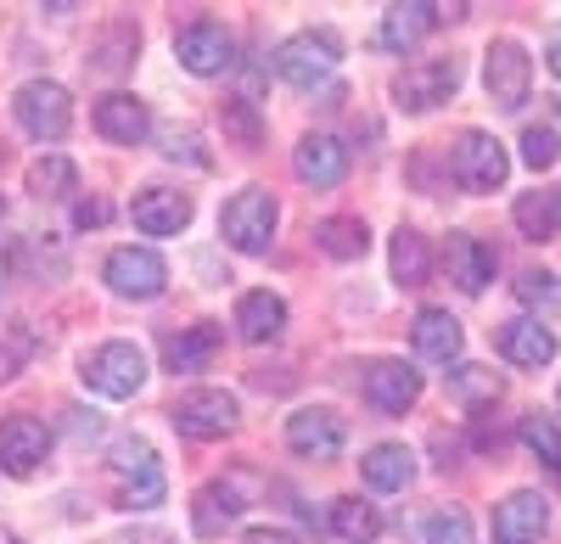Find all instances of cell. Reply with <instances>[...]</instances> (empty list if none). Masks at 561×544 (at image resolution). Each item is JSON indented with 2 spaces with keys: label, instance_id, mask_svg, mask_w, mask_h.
Returning <instances> with one entry per match:
<instances>
[{
  "label": "cell",
  "instance_id": "1",
  "mask_svg": "<svg viewBox=\"0 0 561 544\" xmlns=\"http://www.w3.org/2000/svg\"><path fill=\"white\" fill-rule=\"evenodd\" d=\"M275 224H280V202H275L264 186H248V192H237V197L225 202L219 236L237 247V253L259 258V253H270V242H275Z\"/></svg>",
  "mask_w": 561,
  "mask_h": 544
},
{
  "label": "cell",
  "instance_id": "2",
  "mask_svg": "<svg viewBox=\"0 0 561 544\" xmlns=\"http://www.w3.org/2000/svg\"><path fill=\"white\" fill-rule=\"evenodd\" d=\"M113 477H118V506L124 511H152L163 500V466L147 438H118L113 443Z\"/></svg>",
  "mask_w": 561,
  "mask_h": 544
},
{
  "label": "cell",
  "instance_id": "3",
  "mask_svg": "<svg viewBox=\"0 0 561 544\" xmlns=\"http://www.w3.org/2000/svg\"><path fill=\"white\" fill-rule=\"evenodd\" d=\"M79 377H84L90 393H102V398H129V393H140V382H147V354H140L135 343H124V337H113V343L84 354Z\"/></svg>",
  "mask_w": 561,
  "mask_h": 544
},
{
  "label": "cell",
  "instance_id": "4",
  "mask_svg": "<svg viewBox=\"0 0 561 544\" xmlns=\"http://www.w3.org/2000/svg\"><path fill=\"white\" fill-rule=\"evenodd\" d=\"M275 73L287 79L293 90H320L325 79L337 73V34L325 28H304L275 51Z\"/></svg>",
  "mask_w": 561,
  "mask_h": 544
},
{
  "label": "cell",
  "instance_id": "5",
  "mask_svg": "<svg viewBox=\"0 0 561 544\" xmlns=\"http://www.w3.org/2000/svg\"><path fill=\"white\" fill-rule=\"evenodd\" d=\"M169 421L185 432V438H197V443H214V438H230L242 427V404L237 393H225V387H197V393H185Z\"/></svg>",
  "mask_w": 561,
  "mask_h": 544
},
{
  "label": "cell",
  "instance_id": "6",
  "mask_svg": "<svg viewBox=\"0 0 561 544\" xmlns=\"http://www.w3.org/2000/svg\"><path fill=\"white\" fill-rule=\"evenodd\" d=\"M12 113H18V124L34 135V141H62V135L73 129V96L62 84H51V79H28L18 90Z\"/></svg>",
  "mask_w": 561,
  "mask_h": 544
},
{
  "label": "cell",
  "instance_id": "7",
  "mask_svg": "<svg viewBox=\"0 0 561 544\" xmlns=\"http://www.w3.org/2000/svg\"><path fill=\"white\" fill-rule=\"evenodd\" d=\"M460 90V62L455 57H433V62H410L393 79V107L399 113H433L438 102H449Z\"/></svg>",
  "mask_w": 561,
  "mask_h": 544
},
{
  "label": "cell",
  "instance_id": "8",
  "mask_svg": "<svg viewBox=\"0 0 561 544\" xmlns=\"http://www.w3.org/2000/svg\"><path fill=\"white\" fill-rule=\"evenodd\" d=\"M449 169H455V180H460L466 192H500L505 174H511V158H505V147L494 141L489 129H466L460 141H455Z\"/></svg>",
  "mask_w": 561,
  "mask_h": 544
},
{
  "label": "cell",
  "instance_id": "9",
  "mask_svg": "<svg viewBox=\"0 0 561 544\" xmlns=\"http://www.w3.org/2000/svg\"><path fill=\"white\" fill-rule=\"evenodd\" d=\"M528 84H534V62L517 39H494L489 45V57H483V90H489V102L505 107V113H517L528 102Z\"/></svg>",
  "mask_w": 561,
  "mask_h": 544
},
{
  "label": "cell",
  "instance_id": "10",
  "mask_svg": "<svg viewBox=\"0 0 561 544\" xmlns=\"http://www.w3.org/2000/svg\"><path fill=\"white\" fill-rule=\"evenodd\" d=\"M107 287L118 298H158L169 287V264L152 247H113L107 253Z\"/></svg>",
  "mask_w": 561,
  "mask_h": 544
},
{
  "label": "cell",
  "instance_id": "11",
  "mask_svg": "<svg viewBox=\"0 0 561 544\" xmlns=\"http://www.w3.org/2000/svg\"><path fill=\"white\" fill-rule=\"evenodd\" d=\"M174 57H180L185 73L214 79V73H225L230 62H237V39H230L219 23H192V28L174 34Z\"/></svg>",
  "mask_w": 561,
  "mask_h": 544
},
{
  "label": "cell",
  "instance_id": "12",
  "mask_svg": "<svg viewBox=\"0 0 561 544\" xmlns=\"http://www.w3.org/2000/svg\"><path fill=\"white\" fill-rule=\"evenodd\" d=\"M365 398L377 404L382 416H404L421 398V371L404 366V359H370L365 366Z\"/></svg>",
  "mask_w": 561,
  "mask_h": 544
},
{
  "label": "cell",
  "instance_id": "13",
  "mask_svg": "<svg viewBox=\"0 0 561 544\" xmlns=\"http://www.w3.org/2000/svg\"><path fill=\"white\" fill-rule=\"evenodd\" d=\"M287 443L298 449V455H309V461H337L343 443H348V427H343V416L309 404V410L287 416Z\"/></svg>",
  "mask_w": 561,
  "mask_h": 544
},
{
  "label": "cell",
  "instance_id": "14",
  "mask_svg": "<svg viewBox=\"0 0 561 544\" xmlns=\"http://www.w3.org/2000/svg\"><path fill=\"white\" fill-rule=\"evenodd\" d=\"M293 169H298V180L309 192H332L348 174V147L337 141V135H304L298 152H293Z\"/></svg>",
  "mask_w": 561,
  "mask_h": 544
},
{
  "label": "cell",
  "instance_id": "15",
  "mask_svg": "<svg viewBox=\"0 0 561 544\" xmlns=\"http://www.w3.org/2000/svg\"><path fill=\"white\" fill-rule=\"evenodd\" d=\"M45 455H51V432H45V421H34V416H7L0 421V466H7L12 477H28Z\"/></svg>",
  "mask_w": 561,
  "mask_h": 544
},
{
  "label": "cell",
  "instance_id": "16",
  "mask_svg": "<svg viewBox=\"0 0 561 544\" xmlns=\"http://www.w3.org/2000/svg\"><path fill=\"white\" fill-rule=\"evenodd\" d=\"M129 219H135L147 236H180L185 224H192V197L169 192V186H147V192H135Z\"/></svg>",
  "mask_w": 561,
  "mask_h": 544
},
{
  "label": "cell",
  "instance_id": "17",
  "mask_svg": "<svg viewBox=\"0 0 561 544\" xmlns=\"http://www.w3.org/2000/svg\"><path fill=\"white\" fill-rule=\"evenodd\" d=\"M545 528H550V500L534 488H517L494 511V544H534Z\"/></svg>",
  "mask_w": 561,
  "mask_h": 544
},
{
  "label": "cell",
  "instance_id": "18",
  "mask_svg": "<svg viewBox=\"0 0 561 544\" xmlns=\"http://www.w3.org/2000/svg\"><path fill=\"white\" fill-rule=\"evenodd\" d=\"M500 354L511 359V366H523V371H539V366L556 359V337H550V326L534 321V314H523V321L500 326Z\"/></svg>",
  "mask_w": 561,
  "mask_h": 544
},
{
  "label": "cell",
  "instance_id": "19",
  "mask_svg": "<svg viewBox=\"0 0 561 544\" xmlns=\"http://www.w3.org/2000/svg\"><path fill=\"white\" fill-rule=\"evenodd\" d=\"M433 23H444L438 7H427V0H404V7H388V12H382L377 45H382V51H415L421 34H427Z\"/></svg>",
  "mask_w": 561,
  "mask_h": 544
},
{
  "label": "cell",
  "instance_id": "20",
  "mask_svg": "<svg viewBox=\"0 0 561 544\" xmlns=\"http://www.w3.org/2000/svg\"><path fill=\"white\" fill-rule=\"evenodd\" d=\"M410 343L421 359H433V366H455L460 359V321L449 309H421L415 326H410Z\"/></svg>",
  "mask_w": 561,
  "mask_h": 544
},
{
  "label": "cell",
  "instance_id": "21",
  "mask_svg": "<svg viewBox=\"0 0 561 544\" xmlns=\"http://www.w3.org/2000/svg\"><path fill=\"white\" fill-rule=\"evenodd\" d=\"M96 129L107 135L113 147H140L152 135V113H147V102H135V96H107V102H96Z\"/></svg>",
  "mask_w": 561,
  "mask_h": 544
},
{
  "label": "cell",
  "instance_id": "22",
  "mask_svg": "<svg viewBox=\"0 0 561 544\" xmlns=\"http://www.w3.org/2000/svg\"><path fill=\"white\" fill-rule=\"evenodd\" d=\"M219 326H185V332H174L169 343H163V366L174 371V377H197V371H208L214 366V354H219Z\"/></svg>",
  "mask_w": 561,
  "mask_h": 544
},
{
  "label": "cell",
  "instance_id": "23",
  "mask_svg": "<svg viewBox=\"0 0 561 544\" xmlns=\"http://www.w3.org/2000/svg\"><path fill=\"white\" fill-rule=\"evenodd\" d=\"M449 281H455L460 292H483V287L494 281V247H483L478 236L455 231V236H449Z\"/></svg>",
  "mask_w": 561,
  "mask_h": 544
},
{
  "label": "cell",
  "instance_id": "24",
  "mask_svg": "<svg viewBox=\"0 0 561 544\" xmlns=\"http://www.w3.org/2000/svg\"><path fill=\"white\" fill-rule=\"evenodd\" d=\"M280 326H287V303H280L270 287H259V292H248V298L237 303V332H242V343H270V337H280Z\"/></svg>",
  "mask_w": 561,
  "mask_h": 544
},
{
  "label": "cell",
  "instance_id": "25",
  "mask_svg": "<svg viewBox=\"0 0 561 544\" xmlns=\"http://www.w3.org/2000/svg\"><path fill=\"white\" fill-rule=\"evenodd\" d=\"M359 472H365V483L377 488V494H399V488H410V477H415V455H410L404 443H377V449L359 461Z\"/></svg>",
  "mask_w": 561,
  "mask_h": 544
},
{
  "label": "cell",
  "instance_id": "26",
  "mask_svg": "<svg viewBox=\"0 0 561 544\" xmlns=\"http://www.w3.org/2000/svg\"><path fill=\"white\" fill-rule=\"evenodd\" d=\"M135 45H140V28L135 23H107L96 34V45H90V73H102V79H118L129 62H135Z\"/></svg>",
  "mask_w": 561,
  "mask_h": 544
},
{
  "label": "cell",
  "instance_id": "27",
  "mask_svg": "<svg viewBox=\"0 0 561 544\" xmlns=\"http://www.w3.org/2000/svg\"><path fill=\"white\" fill-rule=\"evenodd\" d=\"M314 247H320V253H332V258H365L370 231H365V219H359V213H332V219H320V224H314Z\"/></svg>",
  "mask_w": 561,
  "mask_h": 544
},
{
  "label": "cell",
  "instance_id": "28",
  "mask_svg": "<svg viewBox=\"0 0 561 544\" xmlns=\"http://www.w3.org/2000/svg\"><path fill=\"white\" fill-rule=\"evenodd\" d=\"M511 219H517V231L528 242H550L561 231V192H523L517 208H511Z\"/></svg>",
  "mask_w": 561,
  "mask_h": 544
},
{
  "label": "cell",
  "instance_id": "29",
  "mask_svg": "<svg viewBox=\"0 0 561 544\" xmlns=\"http://www.w3.org/2000/svg\"><path fill=\"white\" fill-rule=\"evenodd\" d=\"M444 387H449V398L460 404V410H483V404H494L505 393L500 371H489V366H455L444 377Z\"/></svg>",
  "mask_w": 561,
  "mask_h": 544
},
{
  "label": "cell",
  "instance_id": "30",
  "mask_svg": "<svg viewBox=\"0 0 561 544\" xmlns=\"http://www.w3.org/2000/svg\"><path fill=\"white\" fill-rule=\"evenodd\" d=\"M242 511H248V500L237 494V483H208V488L197 494V511H192V517H197V533L214 539L225 522H237Z\"/></svg>",
  "mask_w": 561,
  "mask_h": 544
},
{
  "label": "cell",
  "instance_id": "31",
  "mask_svg": "<svg viewBox=\"0 0 561 544\" xmlns=\"http://www.w3.org/2000/svg\"><path fill=\"white\" fill-rule=\"evenodd\" d=\"M388 264H393V281H399V287H421V281H427V269H433L427 236H421V231H393Z\"/></svg>",
  "mask_w": 561,
  "mask_h": 544
},
{
  "label": "cell",
  "instance_id": "32",
  "mask_svg": "<svg viewBox=\"0 0 561 544\" xmlns=\"http://www.w3.org/2000/svg\"><path fill=\"white\" fill-rule=\"evenodd\" d=\"M73 186H79V169L62 152H45V158L28 163V192L34 197H68Z\"/></svg>",
  "mask_w": 561,
  "mask_h": 544
},
{
  "label": "cell",
  "instance_id": "33",
  "mask_svg": "<svg viewBox=\"0 0 561 544\" xmlns=\"http://www.w3.org/2000/svg\"><path fill=\"white\" fill-rule=\"evenodd\" d=\"M325 522H332V533H337V539H348V544H365L370 533L382 528V522H377V511H370L365 500H332V517H325Z\"/></svg>",
  "mask_w": 561,
  "mask_h": 544
},
{
  "label": "cell",
  "instance_id": "34",
  "mask_svg": "<svg viewBox=\"0 0 561 544\" xmlns=\"http://www.w3.org/2000/svg\"><path fill=\"white\" fill-rule=\"evenodd\" d=\"M517 298L528 309H539V314H556L561 309V276L556 269H528V276L517 281Z\"/></svg>",
  "mask_w": 561,
  "mask_h": 544
},
{
  "label": "cell",
  "instance_id": "35",
  "mask_svg": "<svg viewBox=\"0 0 561 544\" xmlns=\"http://www.w3.org/2000/svg\"><path fill=\"white\" fill-rule=\"evenodd\" d=\"M523 443L534 449L550 472H561V427L550 416H523Z\"/></svg>",
  "mask_w": 561,
  "mask_h": 544
},
{
  "label": "cell",
  "instance_id": "36",
  "mask_svg": "<svg viewBox=\"0 0 561 544\" xmlns=\"http://www.w3.org/2000/svg\"><path fill=\"white\" fill-rule=\"evenodd\" d=\"M427 544H478V539H472V517H466L460 506L433 511V522H427Z\"/></svg>",
  "mask_w": 561,
  "mask_h": 544
},
{
  "label": "cell",
  "instance_id": "37",
  "mask_svg": "<svg viewBox=\"0 0 561 544\" xmlns=\"http://www.w3.org/2000/svg\"><path fill=\"white\" fill-rule=\"evenodd\" d=\"M556 158H561L556 129H550V124H528V129H523V163H528V169H550Z\"/></svg>",
  "mask_w": 561,
  "mask_h": 544
},
{
  "label": "cell",
  "instance_id": "38",
  "mask_svg": "<svg viewBox=\"0 0 561 544\" xmlns=\"http://www.w3.org/2000/svg\"><path fill=\"white\" fill-rule=\"evenodd\" d=\"M225 129L237 135L242 147H259V141H264V124H259V113H253V102H248V96L225 102Z\"/></svg>",
  "mask_w": 561,
  "mask_h": 544
},
{
  "label": "cell",
  "instance_id": "39",
  "mask_svg": "<svg viewBox=\"0 0 561 544\" xmlns=\"http://www.w3.org/2000/svg\"><path fill=\"white\" fill-rule=\"evenodd\" d=\"M163 158H185V163H208V152L197 147V129H180V124H169L163 129Z\"/></svg>",
  "mask_w": 561,
  "mask_h": 544
},
{
  "label": "cell",
  "instance_id": "40",
  "mask_svg": "<svg viewBox=\"0 0 561 544\" xmlns=\"http://www.w3.org/2000/svg\"><path fill=\"white\" fill-rule=\"evenodd\" d=\"M242 544H298V533H287V528H248Z\"/></svg>",
  "mask_w": 561,
  "mask_h": 544
},
{
  "label": "cell",
  "instance_id": "41",
  "mask_svg": "<svg viewBox=\"0 0 561 544\" xmlns=\"http://www.w3.org/2000/svg\"><path fill=\"white\" fill-rule=\"evenodd\" d=\"M73 219L84 224V231H90V224H107V202H79V208H73Z\"/></svg>",
  "mask_w": 561,
  "mask_h": 544
},
{
  "label": "cell",
  "instance_id": "42",
  "mask_svg": "<svg viewBox=\"0 0 561 544\" xmlns=\"http://www.w3.org/2000/svg\"><path fill=\"white\" fill-rule=\"evenodd\" d=\"M113 544H169V533H163V528H152V533H124V539H113Z\"/></svg>",
  "mask_w": 561,
  "mask_h": 544
},
{
  "label": "cell",
  "instance_id": "43",
  "mask_svg": "<svg viewBox=\"0 0 561 544\" xmlns=\"http://www.w3.org/2000/svg\"><path fill=\"white\" fill-rule=\"evenodd\" d=\"M18 377V348H0V387Z\"/></svg>",
  "mask_w": 561,
  "mask_h": 544
},
{
  "label": "cell",
  "instance_id": "44",
  "mask_svg": "<svg viewBox=\"0 0 561 544\" xmlns=\"http://www.w3.org/2000/svg\"><path fill=\"white\" fill-rule=\"evenodd\" d=\"M545 62H550V73H556V79H561V39H556V45H550V57H545Z\"/></svg>",
  "mask_w": 561,
  "mask_h": 544
},
{
  "label": "cell",
  "instance_id": "45",
  "mask_svg": "<svg viewBox=\"0 0 561 544\" xmlns=\"http://www.w3.org/2000/svg\"><path fill=\"white\" fill-rule=\"evenodd\" d=\"M0 544H23V539H18V533H7V528H0Z\"/></svg>",
  "mask_w": 561,
  "mask_h": 544
}]
</instances>
